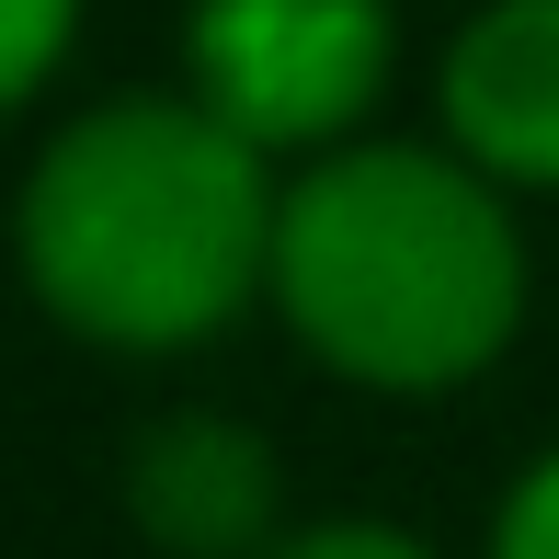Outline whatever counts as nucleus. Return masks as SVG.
<instances>
[{
    "instance_id": "nucleus-5",
    "label": "nucleus",
    "mask_w": 559,
    "mask_h": 559,
    "mask_svg": "<svg viewBox=\"0 0 559 559\" xmlns=\"http://www.w3.org/2000/svg\"><path fill=\"white\" fill-rule=\"evenodd\" d=\"M445 138L491 183L559 194V0H491L445 46Z\"/></svg>"
},
{
    "instance_id": "nucleus-6",
    "label": "nucleus",
    "mask_w": 559,
    "mask_h": 559,
    "mask_svg": "<svg viewBox=\"0 0 559 559\" xmlns=\"http://www.w3.org/2000/svg\"><path fill=\"white\" fill-rule=\"evenodd\" d=\"M479 559H559V445L514 468V491L491 502V548Z\"/></svg>"
},
{
    "instance_id": "nucleus-7",
    "label": "nucleus",
    "mask_w": 559,
    "mask_h": 559,
    "mask_svg": "<svg viewBox=\"0 0 559 559\" xmlns=\"http://www.w3.org/2000/svg\"><path fill=\"white\" fill-rule=\"evenodd\" d=\"M58 46H69V0H12V58H0V92L35 104L46 69H58Z\"/></svg>"
},
{
    "instance_id": "nucleus-1",
    "label": "nucleus",
    "mask_w": 559,
    "mask_h": 559,
    "mask_svg": "<svg viewBox=\"0 0 559 559\" xmlns=\"http://www.w3.org/2000/svg\"><path fill=\"white\" fill-rule=\"evenodd\" d=\"M274 160L194 104L126 92L46 138L23 183V274L81 343L183 354L274 297Z\"/></svg>"
},
{
    "instance_id": "nucleus-3",
    "label": "nucleus",
    "mask_w": 559,
    "mask_h": 559,
    "mask_svg": "<svg viewBox=\"0 0 559 559\" xmlns=\"http://www.w3.org/2000/svg\"><path fill=\"white\" fill-rule=\"evenodd\" d=\"M389 0H194V104L228 138L274 148H320L332 160L343 126H366V104L389 92Z\"/></svg>"
},
{
    "instance_id": "nucleus-2",
    "label": "nucleus",
    "mask_w": 559,
    "mask_h": 559,
    "mask_svg": "<svg viewBox=\"0 0 559 559\" xmlns=\"http://www.w3.org/2000/svg\"><path fill=\"white\" fill-rule=\"evenodd\" d=\"M274 309L354 389L435 400L468 389L525 320V240L491 171L456 148L366 138L286 183Z\"/></svg>"
},
{
    "instance_id": "nucleus-8",
    "label": "nucleus",
    "mask_w": 559,
    "mask_h": 559,
    "mask_svg": "<svg viewBox=\"0 0 559 559\" xmlns=\"http://www.w3.org/2000/svg\"><path fill=\"white\" fill-rule=\"evenodd\" d=\"M274 559H435L412 525H377V514H332V525H297Z\"/></svg>"
},
{
    "instance_id": "nucleus-4",
    "label": "nucleus",
    "mask_w": 559,
    "mask_h": 559,
    "mask_svg": "<svg viewBox=\"0 0 559 559\" xmlns=\"http://www.w3.org/2000/svg\"><path fill=\"white\" fill-rule=\"evenodd\" d=\"M126 502H138V537L160 559H274L297 537L274 445L251 423H228V412L148 423L138 456H126Z\"/></svg>"
}]
</instances>
